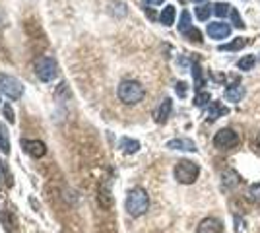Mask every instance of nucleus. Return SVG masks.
Wrapping results in <instances>:
<instances>
[{"label": "nucleus", "instance_id": "nucleus-1", "mask_svg": "<svg viewBox=\"0 0 260 233\" xmlns=\"http://www.w3.org/2000/svg\"><path fill=\"white\" fill-rule=\"evenodd\" d=\"M117 93H119V99L122 101V103L134 105V103H138V101L144 99V93H146V91H144L140 82H136V80H122L119 84Z\"/></svg>", "mask_w": 260, "mask_h": 233}, {"label": "nucleus", "instance_id": "nucleus-2", "mask_svg": "<svg viewBox=\"0 0 260 233\" xmlns=\"http://www.w3.org/2000/svg\"><path fill=\"white\" fill-rule=\"evenodd\" d=\"M150 208V198H148V192L144 189H132L128 192V198H126V212L130 216H142L146 214V210Z\"/></svg>", "mask_w": 260, "mask_h": 233}, {"label": "nucleus", "instance_id": "nucleus-3", "mask_svg": "<svg viewBox=\"0 0 260 233\" xmlns=\"http://www.w3.org/2000/svg\"><path fill=\"white\" fill-rule=\"evenodd\" d=\"M198 175H200V167L190 159H181L175 165V179L183 185H192L198 179Z\"/></svg>", "mask_w": 260, "mask_h": 233}, {"label": "nucleus", "instance_id": "nucleus-4", "mask_svg": "<svg viewBox=\"0 0 260 233\" xmlns=\"http://www.w3.org/2000/svg\"><path fill=\"white\" fill-rule=\"evenodd\" d=\"M35 74H37V78L41 82H53L54 78H56V74H58V66H56L54 58H51V56L37 58V62H35Z\"/></svg>", "mask_w": 260, "mask_h": 233}, {"label": "nucleus", "instance_id": "nucleus-5", "mask_svg": "<svg viewBox=\"0 0 260 233\" xmlns=\"http://www.w3.org/2000/svg\"><path fill=\"white\" fill-rule=\"evenodd\" d=\"M0 89L6 97L10 99H20L23 93V84L14 76H6V74H0Z\"/></svg>", "mask_w": 260, "mask_h": 233}, {"label": "nucleus", "instance_id": "nucleus-6", "mask_svg": "<svg viewBox=\"0 0 260 233\" xmlns=\"http://www.w3.org/2000/svg\"><path fill=\"white\" fill-rule=\"evenodd\" d=\"M239 144V134L233 128H221L214 136V146L217 150H233Z\"/></svg>", "mask_w": 260, "mask_h": 233}, {"label": "nucleus", "instance_id": "nucleus-7", "mask_svg": "<svg viewBox=\"0 0 260 233\" xmlns=\"http://www.w3.org/2000/svg\"><path fill=\"white\" fill-rule=\"evenodd\" d=\"M22 148L25 150V154H29L31 157H43L47 154V146L41 140H27V138H23Z\"/></svg>", "mask_w": 260, "mask_h": 233}, {"label": "nucleus", "instance_id": "nucleus-8", "mask_svg": "<svg viewBox=\"0 0 260 233\" xmlns=\"http://www.w3.org/2000/svg\"><path fill=\"white\" fill-rule=\"evenodd\" d=\"M231 34V25L223 22H212L208 25V35L212 39H225Z\"/></svg>", "mask_w": 260, "mask_h": 233}, {"label": "nucleus", "instance_id": "nucleus-9", "mask_svg": "<svg viewBox=\"0 0 260 233\" xmlns=\"http://www.w3.org/2000/svg\"><path fill=\"white\" fill-rule=\"evenodd\" d=\"M196 233H223V223L217 218H204L198 225Z\"/></svg>", "mask_w": 260, "mask_h": 233}, {"label": "nucleus", "instance_id": "nucleus-10", "mask_svg": "<svg viewBox=\"0 0 260 233\" xmlns=\"http://www.w3.org/2000/svg\"><path fill=\"white\" fill-rule=\"evenodd\" d=\"M167 148L169 150H183V152H196V144L190 140V138H173L167 142Z\"/></svg>", "mask_w": 260, "mask_h": 233}, {"label": "nucleus", "instance_id": "nucleus-11", "mask_svg": "<svg viewBox=\"0 0 260 233\" xmlns=\"http://www.w3.org/2000/svg\"><path fill=\"white\" fill-rule=\"evenodd\" d=\"M171 109H173V101L169 99V97H165V99L161 101V105L157 107V111H155V122L163 124V122L169 119V115H171Z\"/></svg>", "mask_w": 260, "mask_h": 233}, {"label": "nucleus", "instance_id": "nucleus-12", "mask_svg": "<svg viewBox=\"0 0 260 233\" xmlns=\"http://www.w3.org/2000/svg\"><path fill=\"white\" fill-rule=\"evenodd\" d=\"M245 93H247V89L243 88L241 84H233V86H229V88L225 89V99L233 101V103H239V101L245 97Z\"/></svg>", "mask_w": 260, "mask_h": 233}, {"label": "nucleus", "instance_id": "nucleus-13", "mask_svg": "<svg viewBox=\"0 0 260 233\" xmlns=\"http://www.w3.org/2000/svg\"><path fill=\"white\" fill-rule=\"evenodd\" d=\"M229 109L221 103V101H212V105H210V111H208V121H216L219 117H223V115H228Z\"/></svg>", "mask_w": 260, "mask_h": 233}, {"label": "nucleus", "instance_id": "nucleus-14", "mask_svg": "<svg viewBox=\"0 0 260 233\" xmlns=\"http://www.w3.org/2000/svg\"><path fill=\"white\" fill-rule=\"evenodd\" d=\"M239 183V175L237 171H233V169H228V171H223V187H228V189H235Z\"/></svg>", "mask_w": 260, "mask_h": 233}, {"label": "nucleus", "instance_id": "nucleus-15", "mask_svg": "<svg viewBox=\"0 0 260 233\" xmlns=\"http://www.w3.org/2000/svg\"><path fill=\"white\" fill-rule=\"evenodd\" d=\"M159 22L165 25V27H169V25H173L175 23V6H165L161 12V16H159Z\"/></svg>", "mask_w": 260, "mask_h": 233}, {"label": "nucleus", "instance_id": "nucleus-16", "mask_svg": "<svg viewBox=\"0 0 260 233\" xmlns=\"http://www.w3.org/2000/svg\"><path fill=\"white\" fill-rule=\"evenodd\" d=\"M245 45H249V39H243V37H237V39H233L231 43L219 45V51H239V49H243Z\"/></svg>", "mask_w": 260, "mask_h": 233}, {"label": "nucleus", "instance_id": "nucleus-17", "mask_svg": "<svg viewBox=\"0 0 260 233\" xmlns=\"http://www.w3.org/2000/svg\"><path fill=\"white\" fill-rule=\"evenodd\" d=\"M120 148L124 154H136L138 148H140V142L138 140H130V138H122L120 140Z\"/></svg>", "mask_w": 260, "mask_h": 233}, {"label": "nucleus", "instance_id": "nucleus-18", "mask_svg": "<svg viewBox=\"0 0 260 233\" xmlns=\"http://www.w3.org/2000/svg\"><path fill=\"white\" fill-rule=\"evenodd\" d=\"M0 150L4 154H10V138H8V130L2 122H0Z\"/></svg>", "mask_w": 260, "mask_h": 233}, {"label": "nucleus", "instance_id": "nucleus-19", "mask_svg": "<svg viewBox=\"0 0 260 233\" xmlns=\"http://www.w3.org/2000/svg\"><path fill=\"white\" fill-rule=\"evenodd\" d=\"M254 64H256V56H254V55L243 56V58H241V60L237 62L239 70H243V72H247V70H252V68H254Z\"/></svg>", "mask_w": 260, "mask_h": 233}, {"label": "nucleus", "instance_id": "nucleus-20", "mask_svg": "<svg viewBox=\"0 0 260 233\" xmlns=\"http://www.w3.org/2000/svg\"><path fill=\"white\" fill-rule=\"evenodd\" d=\"M192 29V23H190V14L186 10H183V14H181V23H179V31L183 35H186L188 31Z\"/></svg>", "mask_w": 260, "mask_h": 233}, {"label": "nucleus", "instance_id": "nucleus-21", "mask_svg": "<svg viewBox=\"0 0 260 233\" xmlns=\"http://www.w3.org/2000/svg\"><path fill=\"white\" fill-rule=\"evenodd\" d=\"M192 76H194V88H196V93L198 91H202V86H204V78H202V70H200V64L194 62L192 64Z\"/></svg>", "mask_w": 260, "mask_h": 233}, {"label": "nucleus", "instance_id": "nucleus-22", "mask_svg": "<svg viewBox=\"0 0 260 233\" xmlns=\"http://www.w3.org/2000/svg\"><path fill=\"white\" fill-rule=\"evenodd\" d=\"M214 10V6H210V4H202V6H198L196 8V18L200 20V22H206L208 18H210V14Z\"/></svg>", "mask_w": 260, "mask_h": 233}, {"label": "nucleus", "instance_id": "nucleus-23", "mask_svg": "<svg viewBox=\"0 0 260 233\" xmlns=\"http://www.w3.org/2000/svg\"><path fill=\"white\" fill-rule=\"evenodd\" d=\"M231 8H233V6H229L225 2H216V4H214V14L219 16V18H225L228 14H231Z\"/></svg>", "mask_w": 260, "mask_h": 233}, {"label": "nucleus", "instance_id": "nucleus-24", "mask_svg": "<svg viewBox=\"0 0 260 233\" xmlns=\"http://www.w3.org/2000/svg\"><path fill=\"white\" fill-rule=\"evenodd\" d=\"M210 101H212V95L208 91H198L194 97V105L196 107H206Z\"/></svg>", "mask_w": 260, "mask_h": 233}, {"label": "nucleus", "instance_id": "nucleus-25", "mask_svg": "<svg viewBox=\"0 0 260 233\" xmlns=\"http://www.w3.org/2000/svg\"><path fill=\"white\" fill-rule=\"evenodd\" d=\"M247 198H249L250 202H260V183L250 187L249 192H247Z\"/></svg>", "mask_w": 260, "mask_h": 233}, {"label": "nucleus", "instance_id": "nucleus-26", "mask_svg": "<svg viewBox=\"0 0 260 233\" xmlns=\"http://www.w3.org/2000/svg\"><path fill=\"white\" fill-rule=\"evenodd\" d=\"M231 22H233V25H235L237 29H243V27H245V23H243L241 16H239V12L235 10V8H231Z\"/></svg>", "mask_w": 260, "mask_h": 233}, {"label": "nucleus", "instance_id": "nucleus-27", "mask_svg": "<svg viewBox=\"0 0 260 233\" xmlns=\"http://www.w3.org/2000/svg\"><path fill=\"white\" fill-rule=\"evenodd\" d=\"M184 37H188L190 41H196V43H202V34H200V31H198L196 27H192V29H190L188 34L184 35Z\"/></svg>", "mask_w": 260, "mask_h": 233}, {"label": "nucleus", "instance_id": "nucleus-28", "mask_svg": "<svg viewBox=\"0 0 260 233\" xmlns=\"http://www.w3.org/2000/svg\"><path fill=\"white\" fill-rule=\"evenodd\" d=\"M2 111H4V117L8 119V122H14V121H16V117H14V111H12L10 105H4V109H2Z\"/></svg>", "mask_w": 260, "mask_h": 233}, {"label": "nucleus", "instance_id": "nucleus-29", "mask_svg": "<svg viewBox=\"0 0 260 233\" xmlns=\"http://www.w3.org/2000/svg\"><path fill=\"white\" fill-rule=\"evenodd\" d=\"M175 89H177V93H179L181 97H184V95H186V84H184V82H179Z\"/></svg>", "mask_w": 260, "mask_h": 233}, {"label": "nucleus", "instance_id": "nucleus-30", "mask_svg": "<svg viewBox=\"0 0 260 233\" xmlns=\"http://www.w3.org/2000/svg\"><path fill=\"white\" fill-rule=\"evenodd\" d=\"M142 2H144V4H150V6H159L165 0H142Z\"/></svg>", "mask_w": 260, "mask_h": 233}, {"label": "nucleus", "instance_id": "nucleus-31", "mask_svg": "<svg viewBox=\"0 0 260 233\" xmlns=\"http://www.w3.org/2000/svg\"><path fill=\"white\" fill-rule=\"evenodd\" d=\"M254 152L260 155V132H258V136L254 138Z\"/></svg>", "mask_w": 260, "mask_h": 233}, {"label": "nucleus", "instance_id": "nucleus-32", "mask_svg": "<svg viewBox=\"0 0 260 233\" xmlns=\"http://www.w3.org/2000/svg\"><path fill=\"white\" fill-rule=\"evenodd\" d=\"M192 2H196V4H200V2H206V0H192Z\"/></svg>", "mask_w": 260, "mask_h": 233}]
</instances>
